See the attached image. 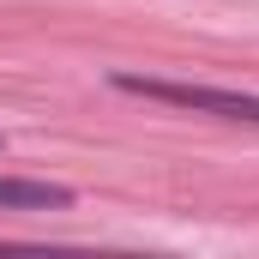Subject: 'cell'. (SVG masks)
<instances>
[{
    "instance_id": "1",
    "label": "cell",
    "mask_w": 259,
    "mask_h": 259,
    "mask_svg": "<svg viewBox=\"0 0 259 259\" xmlns=\"http://www.w3.org/2000/svg\"><path fill=\"white\" fill-rule=\"evenodd\" d=\"M115 84L151 103H175V109H199V115H223V121H259V97L241 91H217V84H175V78H139V72H115Z\"/></svg>"
},
{
    "instance_id": "2",
    "label": "cell",
    "mask_w": 259,
    "mask_h": 259,
    "mask_svg": "<svg viewBox=\"0 0 259 259\" xmlns=\"http://www.w3.org/2000/svg\"><path fill=\"white\" fill-rule=\"evenodd\" d=\"M72 187L61 181H18V175H0V211H66Z\"/></svg>"
}]
</instances>
